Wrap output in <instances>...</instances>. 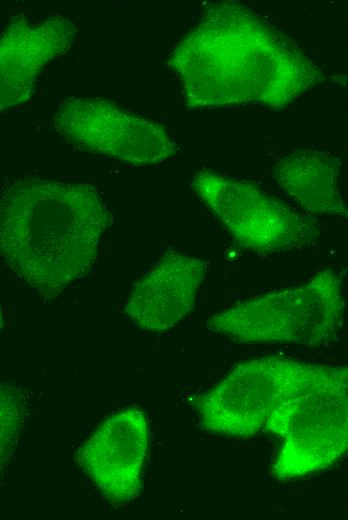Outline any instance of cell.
I'll return each mask as SVG.
<instances>
[{"instance_id": "obj_1", "label": "cell", "mask_w": 348, "mask_h": 520, "mask_svg": "<svg viewBox=\"0 0 348 520\" xmlns=\"http://www.w3.org/2000/svg\"><path fill=\"white\" fill-rule=\"evenodd\" d=\"M168 64L192 109L257 104L278 110L323 78L287 35L233 1L208 5Z\"/></svg>"}, {"instance_id": "obj_9", "label": "cell", "mask_w": 348, "mask_h": 520, "mask_svg": "<svg viewBox=\"0 0 348 520\" xmlns=\"http://www.w3.org/2000/svg\"><path fill=\"white\" fill-rule=\"evenodd\" d=\"M76 33L75 24L61 15L36 22L19 14L8 21L0 39L1 112L31 97L42 68L71 47Z\"/></svg>"}, {"instance_id": "obj_8", "label": "cell", "mask_w": 348, "mask_h": 520, "mask_svg": "<svg viewBox=\"0 0 348 520\" xmlns=\"http://www.w3.org/2000/svg\"><path fill=\"white\" fill-rule=\"evenodd\" d=\"M149 442L144 412L126 408L106 418L79 448L77 462L112 506L138 497Z\"/></svg>"}, {"instance_id": "obj_10", "label": "cell", "mask_w": 348, "mask_h": 520, "mask_svg": "<svg viewBox=\"0 0 348 520\" xmlns=\"http://www.w3.org/2000/svg\"><path fill=\"white\" fill-rule=\"evenodd\" d=\"M208 269L201 258L167 251L132 287L126 315L143 330L174 327L192 311Z\"/></svg>"}, {"instance_id": "obj_11", "label": "cell", "mask_w": 348, "mask_h": 520, "mask_svg": "<svg viewBox=\"0 0 348 520\" xmlns=\"http://www.w3.org/2000/svg\"><path fill=\"white\" fill-rule=\"evenodd\" d=\"M341 160L313 148H298L281 155L273 164L276 184L310 216L348 219V207L338 188Z\"/></svg>"}, {"instance_id": "obj_3", "label": "cell", "mask_w": 348, "mask_h": 520, "mask_svg": "<svg viewBox=\"0 0 348 520\" xmlns=\"http://www.w3.org/2000/svg\"><path fill=\"white\" fill-rule=\"evenodd\" d=\"M344 310L340 276L322 270L302 285L236 303L205 325L238 344L318 346L336 335Z\"/></svg>"}, {"instance_id": "obj_6", "label": "cell", "mask_w": 348, "mask_h": 520, "mask_svg": "<svg viewBox=\"0 0 348 520\" xmlns=\"http://www.w3.org/2000/svg\"><path fill=\"white\" fill-rule=\"evenodd\" d=\"M264 431L281 439L271 471L277 480L331 467L348 452V370L280 404Z\"/></svg>"}, {"instance_id": "obj_4", "label": "cell", "mask_w": 348, "mask_h": 520, "mask_svg": "<svg viewBox=\"0 0 348 520\" xmlns=\"http://www.w3.org/2000/svg\"><path fill=\"white\" fill-rule=\"evenodd\" d=\"M348 365H324L282 356L242 361L196 399L203 429L250 438L264 431L271 413L286 400L339 377Z\"/></svg>"}, {"instance_id": "obj_12", "label": "cell", "mask_w": 348, "mask_h": 520, "mask_svg": "<svg viewBox=\"0 0 348 520\" xmlns=\"http://www.w3.org/2000/svg\"><path fill=\"white\" fill-rule=\"evenodd\" d=\"M24 404L20 392L12 385L1 388V462H5L15 445L23 421Z\"/></svg>"}, {"instance_id": "obj_5", "label": "cell", "mask_w": 348, "mask_h": 520, "mask_svg": "<svg viewBox=\"0 0 348 520\" xmlns=\"http://www.w3.org/2000/svg\"><path fill=\"white\" fill-rule=\"evenodd\" d=\"M191 186L241 248L267 256L310 248L320 226L254 184L210 169L196 172Z\"/></svg>"}, {"instance_id": "obj_7", "label": "cell", "mask_w": 348, "mask_h": 520, "mask_svg": "<svg viewBox=\"0 0 348 520\" xmlns=\"http://www.w3.org/2000/svg\"><path fill=\"white\" fill-rule=\"evenodd\" d=\"M53 127L78 150L133 166L162 163L179 150L163 126L104 99H65L54 114Z\"/></svg>"}, {"instance_id": "obj_2", "label": "cell", "mask_w": 348, "mask_h": 520, "mask_svg": "<svg viewBox=\"0 0 348 520\" xmlns=\"http://www.w3.org/2000/svg\"><path fill=\"white\" fill-rule=\"evenodd\" d=\"M0 217L3 262L46 300L90 273L112 224L92 186L30 176L4 186Z\"/></svg>"}]
</instances>
